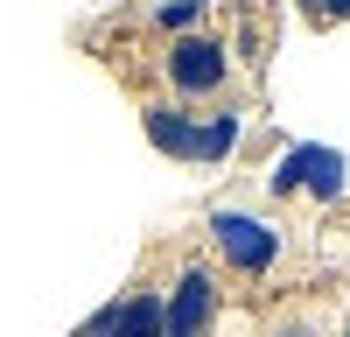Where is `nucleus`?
<instances>
[{"instance_id":"obj_1","label":"nucleus","mask_w":350,"mask_h":337,"mask_svg":"<svg viewBox=\"0 0 350 337\" xmlns=\"http://www.w3.org/2000/svg\"><path fill=\"white\" fill-rule=\"evenodd\" d=\"M203 260L217 267V281H245V288H267L287 260V225L259 218L245 204H211L203 218Z\"/></svg>"},{"instance_id":"obj_2","label":"nucleus","mask_w":350,"mask_h":337,"mask_svg":"<svg viewBox=\"0 0 350 337\" xmlns=\"http://www.w3.org/2000/svg\"><path fill=\"white\" fill-rule=\"evenodd\" d=\"M231 77H239V56L217 28H203V36H175V42H154V99L183 105V112H203L231 92Z\"/></svg>"},{"instance_id":"obj_3","label":"nucleus","mask_w":350,"mask_h":337,"mask_svg":"<svg viewBox=\"0 0 350 337\" xmlns=\"http://www.w3.org/2000/svg\"><path fill=\"white\" fill-rule=\"evenodd\" d=\"M224 316V281L203 253H183L175 274L161 281V337H217Z\"/></svg>"},{"instance_id":"obj_4","label":"nucleus","mask_w":350,"mask_h":337,"mask_svg":"<svg viewBox=\"0 0 350 337\" xmlns=\"http://www.w3.org/2000/svg\"><path fill=\"white\" fill-rule=\"evenodd\" d=\"M267 190L280 197V204H315V211H329L350 197V155L336 148H287L273 168H267Z\"/></svg>"},{"instance_id":"obj_5","label":"nucleus","mask_w":350,"mask_h":337,"mask_svg":"<svg viewBox=\"0 0 350 337\" xmlns=\"http://www.w3.org/2000/svg\"><path fill=\"white\" fill-rule=\"evenodd\" d=\"M77 337H161V281L140 274L133 288H126L120 302H105Z\"/></svg>"},{"instance_id":"obj_6","label":"nucleus","mask_w":350,"mask_h":337,"mask_svg":"<svg viewBox=\"0 0 350 337\" xmlns=\"http://www.w3.org/2000/svg\"><path fill=\"white\" fill-rule=\"evenodd\" d=\"M154 36L161 42H175V36H203L211 28V0H154Z\"/></svg>"},{"instance_id":"obj_7","label":"nucleus","mask_w":350,"mask_h":337,"mask_svg":"<svg viewBox=\"0 0 350 337\" xmlns=\"http://www.w3.org/2000/svg\"><path fill=\"white\" fill-rule=\"evenodd\" d=\"M343 337H350V330H343Z\"/></svg>"}]
</instances>
